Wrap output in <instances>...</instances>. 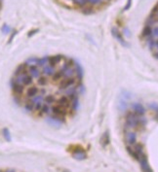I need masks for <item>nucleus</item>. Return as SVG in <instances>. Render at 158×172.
Here are the masks:
<instances>
[{"label": "nucleus", "instance_id": "obj_4", "mask_svg": "<svg viewBox=\"0 0 158 172\" xmlns=\"http://www.w3.org/2000/svg\"><path fill=\"white\" fill-rule=\"evenodd\" d=\"M152 35L157 36V37H158V27H154L153 29H152Z\"/></svg>", "mask_w": 158, "mask_h": 172}, {"label": "nucleus", "instance_id": "obj_3", "mask_svg": "<svg viewBox=\"0 0 158 172\" xmlns=\"http://www.w3.org/2000/svg\"><path fill=\"white\" fill-rule=\"evenodd\" d=\"M1 30H2V31H3V32H4V33H8V32H9V31H10V27H8V25H7V24H4V25H3V27H2V28H1Z\"/></svg>", "mask_w": 158, "mask_h": 172}, {"label": "nucleus", "instance_id": "obj_1", "mask_svg": "<svg viewBox=\"0 0 158 172\" xmlns=\"http://www.w3.org/2000/svg\"><path fill=\"white\" fill-rule=\"evenodd\" d=\"M26 71L36 85L23 87L22 95L15 96L28 112L39 116L65 120L76 110L81 90L82 73L72 59L62 56L30 58L25 62Z\"/></svg>", "mask_w": 158, "mask_h": 172}, {"label": "nucleus", "instance_id": "obj_2", "mask_svg": "<svg viewBox=\"0 0 158 172\" xmlns=\"http://www.w3.org/2000/svg\"><path fill=\"white\" fill-rule=\"evenodd\" d=\"M152 35V27H151V25H146L144 28V30H143V36H144V37H146V38H149L150 36Z\"/></svg>", "mask_w": 158, "mask_h": 172}, {"label": "nucleus", "instance_id": "obj_5", "mask_svg": "<svg viewBox=\"0 0 158 172\" xmlns=\"http://www.w3.org/2000/svg\"><path fill=\"white\" fill-rule=\"evenodd\" d=\"M102 0H88V2H90L91 4H98Z\"/></svg>", "mask_w": 158, "mask_h": 172}, {"label": "nucleus", "instance_id": "obj_6", "mask_svg": "<svg viewBox=\"0 0 158 172\" xmlns=\"http://www.w3.org/2000/svg\"><path fill=\"white\" fill-rule=\"evenodd\" d=\"M130 6H131V0H128V3H127V5L125 6L124 10H128L129 8H130Z\"/></svg>", "mask_w": 158, "mask_h": 172}, {"label": "nucleus", "instance_id": "obj_7", "mask_svg": "<svg viewBox=\"0 0 158 172\" xmlns=\"http://www.w3.org/2000/svg\"><path fill=\"white\" fill-rule=\"evenodd\" d=\"M156 7H157V8H158V3H157V5H156Z\"/></svg>", "mask_w": 158, "mask_h": 172}]
</instances>
